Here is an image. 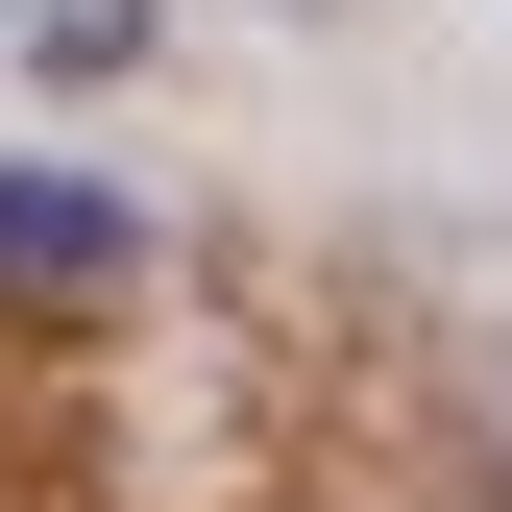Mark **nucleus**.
I'll return each instance as SVG.
<instances>
[{
	"instance_id": "obj_1",
	"label": "nucleus",
	"mask_w": 512,
	"mask_h": 512,
	"mask_svg": "<svg viewBox=\"0 0 512 512\" xmlns=\"http://www.w3.org/2000/svg\"><path fill=\"white\" fill-rule=\"evenodd\" d=\"M122 269H147V220H122L98 171H0V293L25 317H98Z\"/></svg>"
}]
</instances>
